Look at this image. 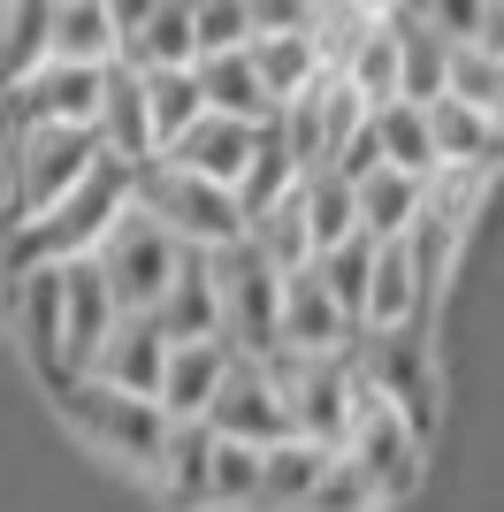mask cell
I'll use <instances>...</instances> for the list:
<instances>
[{
  "label": "cell",
  "mask_w": 504,
  "mask_h": 512,
  "mask_svg": "<svg viewBox=\"0 0 504 512\" xmlns=\"http://www.w3.org/2000/svg\"><path fill=\"white\" fill-rule=\"evenodd\" d=\"M46 398H54V413L69 421V436H77L84 451L115 459V467L138 474L146 490L161 482L168 436H176V413H168L161 398H146V390H115V383H100V375H69V383H54Z\"/></svg>",
  "instance_id": "cell-1"
},
{
  "label": "cell",
  "mask_w": 504,
  "mask_h": 512,
  "mask_svg": "<svg viewBox=\"0 0 504 512\" xmlns=\"http://www.w3.org/2000/svg\"><path fill=\"white\" fill-rule=\"evenodd\" d=\"M130 207H138V169L107 153L100 169H92L77 192L62 199V207H46V214H31V222H16V230H8L0 268L16 276V268H39V260H84V253H100V237L115 230Z\"/></svg>",
  "instance_id": "cell-2"
},
{
  "label": "cell",
  "mask_w": 504,
  "mask_h": 512,
  "mask_svg": "<svg viewBox=\"0 0 504 512\" xmlns=\"http://www.w3.org/2000/svg\"><path fill=\"white\" fill-rule=\"evenodd\" d=\"M100 161H107V146H100V130H92V123L8 130V199H0V222L16 230V222H31V214L62 207Z\"/></svg>",
  "instance_id": "cell-3"
},
{
  "label": "cell",
  "mask_w": 504,
  "mask_h": 512,
  "mask_svg": "<svg viewBox=\"0 0 504 512\" xmlns=\"http://www.w3.org/2000/svg\"><path fill=\"white\" fill-rule=\"evenodd\" d=\"M138 207L146 214H161L168 230L184 237L191 253H214V245H237L245 237V192L237 184H214V176H199V169H184V161H146L138 169Z\"/></svg>",
  "instance_id": "cell-4"
},
{
  "label": "cell",
  "mask_w": 504,
  "mask_h": 512,
  "mask_svg": "<svg viewBox=\"0 0 504 512\" xmlns=\"http://www.w3.org/2000/svg\"><path fill=\"white\" fill-rule=\"evenodd\" d=\"M268 375L283 383V398H291V428L298 436L344 444V428H352L359 398H367V375H359L352 352H291V344H275Z\"/></svg>",
  "instance_id": "cell-5"
},
{
  "label": "cell",
  "mask_w": 504,
  "mask_h": 512,
  "mask_svg": "<svg viewBox=\"0 0 504 512\" xmlns=\"http://www.w3.org/2000/svg\"><path fill=\"white\" fill-rule=\"evenodd\" d=\"M214 299H222V337L252 360H268L283 344V268H275L252 237L237 245H214Z\"/></svg>",
  "instance_id": "cell-6"
},
{
  "label": "cell",
  "mask_w": 504,
  "mask_h": 512,
  "mask_svg": "<svg viewBox=\"0 0 504 512\" xmlns=\"http://www.w3.org/2000/svg\"><path fill=\"white\" fill-rule=\"evenodd\" d=\"M184 260H191V245L146 207H130L123 222L100 237V268H107V283H115L123 314H153V306L168 299V283L184 276Z\"/></svg>",
  "instance_id": "cell-7"
},
{
  "label": "cell",
  "mask_w": 504,
  "mask_h": 512,
  "mask_svg": "<svg viewBox=\"0 0 504 512\" xmlns=\"http://www.w3.org/2000/svg\"><path fill=\"white\" fill-rule=\"evenodd\" d=\"M336 451L359 459L367 482H375L390 505H405V497L420 490V474H428V428H420L398 398H382V390L359 398V413H352V428H344V444H336Z\"/></svg>",
  "instance_id": "cell-8"
},
{
  "label": "cell",
  "mask_w": 504,
  "mask_h": 512,
  "mask_svg": "<svg viewBox=\"0 0 504 512\" xmlns=\"http://www.w3.org/2000/svg\"><path fill=\"white\" fill-rule=\"evenodd\" d=\"M352 360H359V375H367V390L398 398V406L436 436V421H443V367H436V344H428V321H413V329H359Z\"/></svg>",
  "instance_id": "cell-9"
},
{
  "label": "cell",
  "mask_w": 504,
  "mask_h": 512,
  "mask_svg": "<svg viewBox=\"0 0 504 512\" xmlns=\"http://www.w3.org/2000/svg\"><path fill=\"white\" fill-rule=\"evenodd\" d=\"M0 306H8V337H16L23 367L54 390L69 375V344H62V260L16 268V276L0 283Z\"/></svg>",
  "instance_id": "cell-10"
},
{
  "label": "cell",
  "mask_w": 504,
  "mask_h": 512,
  "mask_svg": "<svg viewBox=\"0 0 504 512\" xmlns=\"http://www.w3.org/2000/svg\"><path fill=\"white\" fill-rule=\"evenodd\" d=\"M100 92H107V69H84V62H31L23 77H8L0 115H8V130L100 123Z\"/></svg>",
  "instance_id": "cell-11"
},
{
  "label": "cell",
  "mask_w": 504,
  "mask_h": 512,
  "mask_svg": "<svg viewBox=\"0 0 504 512\" xmlns=\"http://www.w3.org/2000/svg\"><path fill=\"white\" fill-rule=\"evenodd\" d=\"M207 428L245 436V444H283V436H298L283 383H275L268 360H252V352L230 360V375H222V390H214V406H207Z\"/></svg>",
  "instance_id": "cell-12"
},
{
  "label": "cell",
  "mask_w": 504,
  "mask_h": 512,
  "mask_svg": "<svg viewBox=\"0 0 504 512\" xmlns=\"http://www.w3.org/2000/svg\"><path fill=\"white\" fill-rule=\"evenodd\" d=\"M115 321H123V299H115L100 253L62 260V344H69V375H92L100 344L115 337ZM69 375H62V383H69Z\"/></svg>",
  "instance_id": "cell-13"
},
{
  "label": "cell",
  "mask_w": 504,
  "mask_h": 512,
  "mask_svg": "<svg viewBox=\"0 0 504 512\" xmlns=\"http://www.w3.org/2000/svg\"><path fill=\"white\" fill-rule=\"evenodd\" d=\"M283 344H291V352H352L359 344V314L336 299V283L321 276V260L283 276Z\"/></svg>",
  "instance_id": "cell-14"
},
{
  "label": "cell",
  "mask_w": 504,
  "mask_h": 512,
  "mask_svg": "<svg viewBox=\"0 0 504 512\" xmlns=\"http://www.w3.org/2000/svg\"><path fill=\"white\" fill-rule=\"evenodd\" d=\"M100 146L130 169L161 161V130H153V92H146V69L138 62H107V92H100Z\"/></svg>",
  "instance_id": "cell-15"
},
{
  "label": "cell",
  "mask_w": 504,
  "mask_h": 512,
  "mask_svg": "<svg viewBox=\"0 0 504 512\" xmlns=\"http://www.w3.org/2000/svg\"><path fill=\"white\" fill-rule=\"evenodd\" d=\"M230 360H237V344L222 337V329H214V337H176L168 344V375H161V406L176 413V421H207Z\"/></svg>",
  "instance_id": "cell-16"
},
{
  "label": "cell",
  "mask_w": 504,
  "mask_h": 512,
  "mask_svg": "<svg viewBox=\"0 0 504 512\" xmlns=\"http://www.w3.org/2000/svg\"><path fill=\"white\" fill-rule=\"evenodd\" d=\"M260 130L268 123H245V115H199V123L168 146V161H184V169L214 176V184H245L252 176V153H260Z\"/></svg>",
  "instance_id": "cell-17"
},
{
  "label": "cell",
  "mask_w": 504,
  "mask_h": 512,
  "mask_svg": "<svg viewBox=\"0 0 504 512\" xmlns=\"http://www.w3.org/2000/svg\"><path fill=\"white\" fill-rule=\"evenodd\" d=\"M168 329L161 314H123L115 321V337L100 344V360H92V375L115 390H146V398H161V375H168Z\"/></svg>",
  "instance_id": "cell-18"
},
{
  "label": "cell",
  "mask_w": 504,
  "mask_h": 512,
  "mask_svg": "<svg viewBox=\"0 0 504 512\" xmlns=\"http://www.w3.org/2000/svg\"><path fill=\"white\" fill-rule=\"evenodd\" d=\"M39 62H84V69H107L123 62V23L107 0H54L46 8V54Z\"/></svg>",
  "instance_id": "cell-19"
},
{
  "label": "cell",
  "mask_w": 504,
  "mask_h": 512,
  "mask_svg": "<svg viewBox=\"0 0 504 512\" xmlns=\"http://www.w3.org/2000/svg\"><path fill=\"white\" fill-rule=\"evenodd\" d=\"M413 321H436L428 314V283H420V268H413V245H405V237H382L359 329H413Z\"/></svg>",
  "instance_id": "cell-20"
},
{
  "label": "cell",
  "mask_w": 504,
  "mask_h": 512,
  "mask_svg": "<svg viewBox=\"0 0 504 512\" xmlns=\"http://www.w3.org/2000/svg\"><path fill=\"white\" fill-rule=\"evenodd\" d=\"M245 237L275 260V268H283V276H291V268H314V260H321V237H314V207H306V176H298L283 199L252 207Z\"/></svg>",
  "instance_id": "cell-21"
},
{
  "label": "cell",
  "mask_w": 504,
  "mask_h": 512,
  "mask_svg": "<svg viewBox=\"0 0 504 512\" xmlns=\"http://www.w3.org/2000/svg\"><path fill=\"white\" fill-rule=\"evenodd\" d=\"M428 115H436V146H443V161L504 176V123L489 115V107L459 100V92H443V100H428Z\"/></svg>",
  "instance_id": "cell-22"
},
{
  "label": "cell",
  "mask_w": 504,
  "mask_h": 512,
  "mask_svg": "<svg viewBox=\"0 0 504 512\" xmlns=\"http://www.w3.org/2000/svg\"><path fill=\"white\" fill-rule=\"evenodd\" d=\"M199 85H207L214 115H245V123H275V92L260 77V54L252 46H230V54H199Z\"/></svg>",
  "instance_id": "cell-23"
},
{
  "label": "cell",
  "mask_w": 504,
  "mask_h": 512,
  "mask_svg": "<svg viewBox=\"0 0 504 512\" xmlns=\"http://www.w3.org/2000/svg\"><path fill=\"white\" fill-rule=\"evenodd\" d=\"M336 444H314V436H283V444H268V467H260V505L252 512H298L306 497H314V482L329 474Z\"/></svg>",
  "instance_id": "cell-24"
},
{
  "label": "cell",
  "mask_w": 504,
  "mask_h": 512,
  "mask_svg": "<svg viewBox=\"0 0 504 512\" xmlns=\"http://www.w3.org/2000/svg\"><path fill=\"white\" fill-rule=\"evenodd\" d=\"M420 214H428V176L398 169V161L359 176V230L367 237H413Z\"/></svg>",
  "instance_id": "cell-25"
},
{
  "label": "cell",
  "mask_w": 504,
  "mask_h": 512,
  "mask_svg": "<svg viewBox=\"0 0 504 512\" xmlns=\"http://www.w3.org/2000/svg\"><path fill=\"white\" fill-rule=\"evenodd\" d=\"M207 451H214L207 421H176L168 459H161V482H153V497H161L168 512H207Z\"/></svg>",
  "instance_id": "cell-26"
},
{
  "label": "cell",
  "mask_w": 504,
  "mask_h": 512,
  "mask_svg": "<svg viewBox=\"0 0 504 512\" xmlns=\"http://www.w3.org/2000/svg\"><path fill=\"white\" fill-rule=\"evenodd\" d=\"M260 467H268V444H245V436H222V428H214L207 512H252V505H260Z\"/></svg>",
  "instance_id": "cell-27"
},
{
  "label": "cell",
  "mask_w": 504,
  "mask_h": 512,
  "mask_svg": "<svg viewBox=\"0 0 504 512\" xmlns=\"http://www.w3.org/2000/svg\"><path fill=\"white\" fill-rule=\"evenodd\" d=\"M252 54H260V77H268L275 100H298V92H314L321 77H329V54H321L314 31H268V39H252Z\"/></svg>",
  "instance_id": "cell-28"
},
{
  "label": "cell",
  "mask_w": 504,
  "mask_h": 512,
  "mask_svg": "<svg viewBox=\"0 0 504 512\" xmlns=\"http://www.w3.org/2000/svg\"><path fill=\"white\" fill-rule=\"evenodd\" d=\"M375 130H382V153L398 161V169L413 176H436L443 169V146H436V115H428V100H382L375 107Z\"/></svg>",
  "instance_id": "cell-29"
},
{
  "label": "cell",
  "mask_w": 504,
  "mask_h": 512,
  "mask_svg": "<svg viewBox=\"0 0 504 512\" xmlns=\"http://www.w3.org/2000/svg\"><path fill=\"white\" fill-rule=\"evenodd\" d=\"M153 314H161L168 337H214V329H222V299H214V260H207V253H191V260H184V276L168 283V299L153 306Z\"/></svg>",
  "instance_id": "cell-30"
},
{
  "label": "cell",
  "mask_w": 504,
  "mask_h": 512,
  "mask_svg": "<svg viewBox=\"0 0 504 512\" xmlns=\"http://www.w3.org/2000/svg\"><path fill=\"white\" fill-rule=\"evenodd\" d=\"M344 77H352L359 92H367V100H398L405 92V23L398 16H382L375 31H367V39L352 46V54H344Z\"/></svg>",
  "instance_id": "cell-31"
},
{
  "label": "cell",
  "mask_w": 504,
  "mask_h": 512,
  "mask_svg": "<svg viewBox=\"0 0 504 512\" xmlns=\"http://www.w3.org/2000/svg\"><path fill=\"white\" fill-rule=\"evenodd\" d=\"M146 92H153V130H161V153L184 138L199 115H207V85H199V62H153L146 69Z\"/></svg>",
  "instance_id": "cell-32"
},
{
  "label": "cell",
  "mask_w": 504,
  "mask_h": 512,
  "mask_svg": "<svg viewBox=\"0 0 504 512\" xmlns=\"http://www.w3.org/2000/svg\"><path fill=\"white\" fill-rule=\"evenodd\" d=\"M123 62L153 69V62H199V0H161L146 16V31L123 46Z\"/></svg>",
  "instance_id": "cell-33"
},
{
  "label": "cell",
  "mask_w": 504,
  "mask_h": 512,
  "mask_svg": "<svg viewBox=\"0 0 504 512\" xmlns=\"http://www.w3.org/2000/svg\"><path fill=\"white\" fill-rule=\"evenodd\" d=\"M398 23H405V100H443L459 39H443L436 23H420V16H398Z\"/></svg>",
  "instance_id": "cell-34"
},
{
  "label": "cell",
  "mask_w": 504,
  "mask_h": 512,
  "mask_svg": "<svg viewBox=\"0 0 504 512\" xmlns=\"http://www.w3.org/2000/svg\"><path fill=\"white\" fill-rule=\"evenodd\" d=\"M375 260H382V237H367V230H352L344 245H329V253H321V276L336 283V299L352 306V314H367V283H375Z\"/></svg>",
  "instance_id": "cell-35"
},
{
  "label": "cell",
  "mask_w": 504,
  "mask_h": 512,
  "mask_svg": "<svg viewBox=\"0 0 504 512\" xmlns=\"http://www.w3.org/2000/svg\"><path fill=\"white\" fill-rule=\"evenodd\" d=\"M298 512H390V497L367 482V467H359V459H344V451H336L329 474L314 482V497H306Z\"/></svg>",
  "instance_id": "cell-36"
},
{
  "label": "cell",
  "mask_w": 504,
  "mask_h": 512,
  "mask_svg": "<svg viewBox=\"0 0 504 512\" xmlns=\"http://www.w3.org/2000/svg\"><path fill=\"white\" fill-rule=\"evenodd\" d=\"M489 184H497L489 169H459V161H443V169L428 176V214H443V222H459V230H474V214H482Z\"/></svg>",
  "instance_id": "cell-37"
},
{
  "label": "cell",
  "mask_w": 504,
  "mask_h": 512,
  "mask_svg": "<svg viewBox=\"0 0 504 512\" xmlns=\"http://www.w3.org/2000/svg\"><path fill=\"white\" fill-rule=\"evenodd\" d=\"M451 92L474 100V107H489V115L504 123V54H489L482 39H466L459 62H451Z\"/></svg>",
  "instance_id": "cell-38"
},
{
  "label": "cell",
  "mask_w": 504,
  "mask_h": 512,
  "mask_svg": "<svg viewBox=\"0 0 504 512\" xmlns=\"http://www.w3.org/2000/svg\"><path fill=\"white\" fill-rule=\"evenodd\" d=\"M260 23H252V0H199V54H230L252 46Z\"/></svg>",
  "instance_id": "cell-39"
},
{
  "label": "cell",
  "mask_w": 504,
  "mask_h": 512,
  "mask_svg": "<svg viewBox=\"0 0 504 512\" xmlns=\"http://www.w3.org/2000/svg\"><path fill=\"white\" fill-rule=\"evenodd\" d=\"M329 169H344L359 184V176H375V169H390V153H382V130H375V115H367V123L352 130V138H344V146H336V161Z\"/></svg>",
  "instance_id": "cell-40"
},
{
  "label": "cell",
  "mask_w": 504,
  "mask_h": 512,
  "mask_svg": "<svg viewBox=\"0 0 504 512\" xmlns=\"http://www.w3.org/2000/svg\"><path fill=\"white\" fill-rule=\"evenodd\" d=\"M420 23H436L443 39H482V23H489V0H428V16Z\"/></svg>",
  "instance_id": "cell-41"
},
{
  "label": "cell",
  "mask_w": 504,
  "mask_h": 512,
  "mask_svg": "<svg viewBox=\"0 0 504 512\" xmlns=\"http://www.w3.org/2000/svg\"><path fill=\"white\" fill-rule=\"evenodd\" d=\"M252 23H260V39L268 31H314V0H252Z\"/></svg>",
  "instance_id": "cell-42"
},
{
  "label": "cell",
  "mask_w": 504,
  "mask_h": 512,
  "mask_svg": "<svg viewBox=\"0 0 504 512\" xmlns=\"http://www.w3.org/2000/svg\"><path fill=\"white\" fill-rule=\"evenodd\" d=\"M107 8H115V23H123V46H130L138 31H146V16L161 8V0H107Z\"/></svg>",
  "instance_id": "cell-43"
},
{
  "label": "cell",
  "mask_w": 504,
  "mask_h": 512,
  "mask_svg": "<svg viewBox=\"0 0 504 512\" xmlns=\"http://www.w3.org/2000/svg\"><path fill=\"white\" fill-rule=\"evenodd\" d=\"M482 46H489V54H504V0H489V23H482Z\"/></svg>",
  "instance_id": "cell-44"
}]
</instances>
